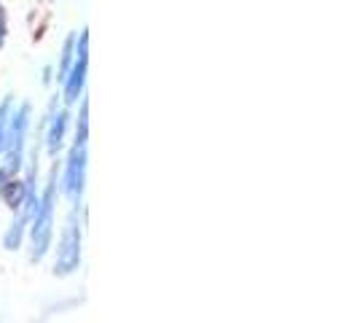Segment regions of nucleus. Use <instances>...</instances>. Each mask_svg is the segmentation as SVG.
Listing matches in <instances>:
<instances>
[{"label": "nucleus", "mask_w": 357, "mask_h": 323, "mask_svg": "<svg viewBox=\"0 0 357 323\" xmlns=\"http://www.w3.org/2000/svg\"><path fill=\"white\" fill-rule=\"evenodd\" d=\"M86 173H89V103L84 97L78 103L75 135L70 141V148L65 154V162H59V194L68 199L70 208L84 205Z\"/></svg>", "instance_id": "obj_1"}, {"label": "nucleus", "mask_w": 357, "mask_h": 323, "mask_svg": "<svg viewBox=\"0 0 357 323\" xmlns=\"http://www.w3.org/2000/svg\"><path fill=\"white\" fill-rule=\"evenodd\" d=\"M56 197H59V162L54 159L52 170L46 175V183H40V194L30 227H27V240L24 245L30 248V261L40 264L54 248V232H56Z\"/></svg>", "instance_id": "obj_2"}, {"label": "nucleus", "mask_w": 357, "mask_h": 323, "mask_svg": "<svg viewBox=\"0 0 357 323\" xmlns=\"http://www.w3.org/2000/svg\"><path fill=\"white\" fill-rule=\"evenodd\" d=\"M54 251V275L56 278H70L81 269L84 259V218L81 208H70V215L62 227V232L56 237V248Z\"/></svg>", "instance_id": "obj_3"}, {"label": "nucleus", "mask_w": 357, "mask_h": 323, "mask_svg": "<svg viewBox=\"0 0 357 323\" xmlns=\"http://www.w3.org/2000/svg\"><path fill=\"white\" fill-rule=\"evenodd\" d=\"M30 127H33V106L19 103L11 108L8 127H6V148L3 159L11 175H19L24 162H27V148H30Z\"/></svg>", "instance_id": "obj_4"}, {"label": "nucleus", "mask_w": 357, "mask_h": 323, "mask_svg": "<svg viewBox=\"0 0 357 323\" xmlns=\"http://www.w3.org/2000/svg\"><path fill=\"white\" fill-rule=\"evenodd\" d=\"M86 76H89V33L86 27L81 33H75V59H73L70 71L62 76L59 81V100L68 108H75L84 94H86Z\"/></svg>", "instance_id": "obj_5"}, {"label": "nucleus", "mask_w": 357, "mask_h": 323, "mask_svg": "<svg viewBox=\"0 0 357 323\" xmlns=\"http://www.w3.org/2000/svg\"><path fill=\"white\" fill-rule=\"evenodd\" d=\"M70 122H73V113L70 108L65 106L59 100V94L52 97V103L46 108V116L40 122V143L46 148V154L56 159L65 145H68V132H70Z\"/></svg>", "instance_id": "obj_6"}, {"label": "nucleus", "mask_w": 357, "mask_h": 323, "mask_svg": "<svg viewBox=\"0 0 357 323\" xmlns=\"http://www.w3.org/2000/svg\"><path fill=\"white\" fill-rule=\"evenodd\" d=\"M73 59H75V33H70V36L65 38V43H62V52H59V59H56V68H54V78L56 81H62V76L70 71Z\"/></svg>", "instance_id": "obj_7"}, {"label": "nucleus", "mask_w": 357, "mask_h": 323, "mask_svg": "<svg viewBox=\"0 0 357 323\" xmlns=\"http://www.w3.org/2000/svg\"><path fill=\"white\" fill-rule=\"evenodd\" d=\"M11 108H14V97L0 100V157H3V148H6V127H8Z\"/></svg>", "instance_id": "obj_8"}, {"label": "nucleus", "mask_w": 357, "mask_h": 323, "mask_svg": "<svg viewBox=\"0 0 357 323\" xmlns=\"http://www.w3.org/2000/svg\"><path fill=\"white\" fill-rule=\"evenodd\" d=\"M6 41H8V8H6L3 0H0V52H3Z\"/></svg>", "instance_id": "obj_9"}, {"label": "nucleus", "mask_w": 357, "mask_h": 323, "mask_svg": "<svg viewBox=\"0 0 357 323\" xmlns=\"http://www.w3.org/2000/svg\"><path fill=\"white\" fill-rule=\"evenodd\" d=\"M8 178H11L8 167H6V164H0V202H3V186H6V180Z\"/></svg>", "instance_id": "obj_10"}, {"label": "nucleus", "mask_w": 357, "mask_h": 323, "mask_svg": "<svg viewBox=\"0 0 357 323\" xmlns=\"http://www.w3.org/2000/svg\"><path fill=\"white\" fill-rule=\"evenodd\" d=\"M54 78V68H43V84H49Z\"/></svg>", "instance_id": "obj_11"}]
</instances>
